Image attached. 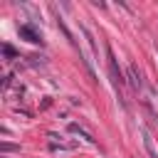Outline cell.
I'll return each instance as SVG.
<instances>
[{
    "label": "cell",
    "mask_w": 158,
    "mask_h": 158,
    "mask_svg": "<svg viewBox=\"0 0 158 158\" xmlns=\"http://www.w3.org/2000/svg\"><path fill=\"white\" fill-rule=\"evenodd\" d=\"M20 35H22V37H27L30 42H40V32H35L30 25H20Z\"/></svg>",
    "instance_id": "cell-1"
},
{
    "label": "cell",
    "mask_w": 158,
    "mask_h": 158,
    "mask_svg": "<svg viewBox=\"0 0 158 158\" xmlns=\"http://www.w3.org/2000/svg\"><path fill=\"white\" fill-rule=\"evenodd\" d=\"M69 131H72V133H79V136H81L84 141H89V143H94V138H91V136H89V133H86L84 128H79L77 123H72V126H69Z\"/></svg>",
    "instance_id": "cell-2"
},
{
    "label": "cell",
    "mask_w": 158,
    "mask_h": 158,
    "mask_svg": "<svg viewBox=\"0 0 158 158\" xmlns=\"http://www.w3.org/2000/svg\"><path fill=\"white\" fill-rule=\"evenodd\" d=\"M143 143H146V148H148V153H151V158H158L156 156V148H153V141H151V136L143 131Z\"/></svg>",
    "instance_id": "cell-3"
},
{
    "label": "cell",
    "mask_w": 158,
    "mask_h": 158,
    "mask_svg": "<svg viewBox=\"0 0 158 158\" xmlns=\"http://www.w3.org/2000/svg\"><path fill=\"white\" fill-rule=\"evenodd\" d=\"M128 74H131V81H133V86H141V77L136 74V67H131V69H128Z\"/></svg>",
    "instance_id": "cell-4"
}]
</instances>
